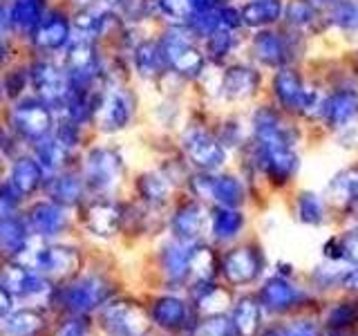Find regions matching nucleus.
Returning a JSON list of instances; mask_svg holds the SVG:
<instances>
[{"label": "nucleus", "instance_id": "nucleus-3", "mask_svg": "<svg viewBox=\"0 0 358 336\" xmlns=\"http://www.w3.org/2000/svg\"><path fill=\"white\" fill-rule=\"evenodd\" d=\"M141 119V94L132 81H110L99 90L90 130L94 137L115 139L130 132Z\"/></svg>", "mask_w": 358, "mask_h": 336}, {"label": "nucleus", "instance_id": "nucleus-54", "mask_svg": "<svg viewBox=\"0 0 358 336\" xmlns=\"http://www.w3.org/2000/svg\"><path fill=\"white\" fill-rule=\"evenodd\" d=\"M70 5H83V3H96V5H106V7H119L121 0H67Z\"/></svg>", "mask_w": 358, "mask_h": 336}, {"label": "nucleus", "instance_id": "nucleus-24", "mask_svg": "<svg viewBox=\"0 0 358 336\" xmlns=\"http://www.w3.org/2000/svg\"><path fill=\"white\" fill-rule=\"evenodd\" d=\"M282 25L291 31H298L309 41L327 34V20L320 9L313 7L309 0H287Z\"/></svg>", "mask_w": 358, "mask_h": 336}, {"label": "nucleus", "instance_id": "nucleus-53", "mask_svg": "<svg viewBox=\"0 0 358 336\" xmlns=\"http://www.w3.org/2000/svg\"><path fill=\"white\" fill-rule=\"evenodd\" d=\"M0 34H9V16H7V3L5 0H0Z\"/></svg>", "mask_w": 358, "mask_h": 336}, {"label": "nucleus", "instance_id": "nucleus-23", "mask_svg": "<svg viewBox=\"0 0 358 336\" xmlns=\"http://www.w3.org/2000/svg\"><path fill=\"white\" fill-rule=\"evenodd\" d=\"M7 16H9V31L20 45L31 36V31L38 27L43 16L48 14L56 0H5Z\"/></svg>", "mask_w": 358, "mask_h": 336}, {"label": "nucleus", "instance_id": "nucleus-42", "mask_svg": "<svg viewBox=\"0 0 358 336\" xmlns=\"http://www.w3.org/2000/svg\"><path fill=\"white\" fill-rule=\"evenodd\" d=\"M41 328H43V316L31 309L14 314V316H9L3 325L5 334L9 336H34Z\"/></svg>", "mask_w": 358, "mask_h": 336}, {"label": "nucleus", "instance_id": "nucleus-13", "mask_svg": "<svg viewBox=\"0 0 358 336\" xmlns=\"http://www.w3.org/2000/svg\"><path fill=\"white\" fill-rule=\"evenodd\" d=\"M22 216H25V222L34 240L50 242L63 238L72 229V224L76 220V211L41 195L27 202L25 209H22Z\"/></svg>", "mask_w": 358, "mask_h": 336}, {"label": "nucleus", "instance_id": "nucleus-22", "mask_svg": "<svg viewBox=\"0 0 358 336\" xmlns=\"http://www.w3.org/2000/svg\"><path fill=\"white\" fill-rule=\"evenodd\" d=\"M43 195L76 211L90 197V190L85 186V179H83L81 171H78L74 164L70 168H63L59 173L48 175L45 186H43Z\"/></svg>", "mask_w": 358, "mask_h": 336}, {"label": "nucleus", "instance_id": "nucleus-58", "mask_svg": "<svg viewBox=\"0 0 358 336\" xmlns=\"http://www.w3.org/2000/svg\"><path fill=\"white\" fill-rule=\"evenodd\" d=\"M7 108V97H5V90H3V81H0V115L5 112Z\"/></svg>", "mask_w": 358, "mask_h": 336}, {"label": "nucleus", "instance_id": "nucleus-51", "mask_svg": "<svg viewBox=\"0 0 358 336\" xmlns=\"http://www.w3.org/2000/svg\"><path fill=\"white\" fill-rule=\"evenodd\" d=\"M287 336H318V334L311 323H298L287 332Z\"/></svg>", "mask_w": 358, "mask_h": 336}, {"label": "nucleus", "instance_id": "nucleus-35", "mask_svg": "<svg viewBox=\"0 0 358 336\" xmlns=\"http://www.w3.org/2000/svg\"><path fill=\"white\" fill-rule=\"evenodd\" d=\"M195 242H184L177 240L171 235V240L166 242L164 251H162V265L166 276L179 283L188 276V267H190V253H193Z\"/></svg>", "mask_w": 358, "mask_h": 336}, {"label": "nucleus", "instance_id": "nucleus-48", "mask_svg": "<svg viewBox=\"0 0 358 336\" xmlns=\"http://www.w3.org/2000/svg\"><path fill=\"white\" fill-rule=\"evenodd\" d=\"M20 150H29V148H25V146L18 144V141L14 139V134L9 132V128H7V123H5L3 115H0V160L7 162L9 157H14V155L20 153Z\"/></svg>", "mask_w": 358, "mask_h": 336}, {"label": "nucleus", "instance_id": "nucleus-12", "mask_svg": "<svg viewBox=\"0 0 358 336\" xmlns=\"http://www.w3.org/2000/svg\"><path fill=\"white\" fill-rule=\"evenodd\" d=\"M70 7H72L74 38H87L110 48L128 25L115 7H106L96 3H83Z\"/></svg>", "mask_w": 358, "mask_h": 336}, {"label": "nucleus", "instance_id": "nucleus-19", "mask_svg": "<svg viewBox=\"0 0 358 336\" xmlns=\"http://www.w3.org/2000/svg\"><path fill=\"white\" fill-rule=\"evenodd\" d=\"M210 206L195 197H186L173 209V216L168 220L171 235L184 242H199L201 235L208 233Z\"/></svg>", "mask_w": 358, "mask_h": 336}, {"label": "nucleus", "instance_id": "nucleus-37", "mask_svg": "<svg viewBox=\"0 0 358 336\" xmlns=\"http://www.w3.org/2000/svg\"><path fill=\"white\" fill-rule=\"evenodd\" d=\"M193 14H195V7L190 0H155L157 27H162V25L186 27Z\"/></svg>", "mask_w": 358, "mask_h": 336}, {"label": "nucleus", "instance_id": "nucleus-15", "mask_svg": "<svg viewBox=\"0 0 358 336\" xmlns=\"http://www.w3.org/2000/svg\"><path fill=\"white\" fill-rule=\"evenodd\" d=\"M307 83H309V74L305 72V65L282 67V70L266 74L264 99L280 112H285L287 117L298 119Z\"/></svg>", "mask_w": 358, "mask_h": 336}, {"label": "nucleus", "instance_id": "nucleus-18", "mask_svg": "<svg viewBox=\"0 0 358 336\" xmlns=\"http://www.w3.org/2000/svg\"><path fill=\"white\" fill-rule=\"evenodd\" d=\"M76 218L87 233L96 238H112L123 231L126 222V202L119 197H87L76 209Z\"/></svg>", "mask_w": 358, "mask_h": 336}, {"label": "nucleus", "instance_id": "nucleus-46", "mask_svg": "<svg viewBox=\"0 0 358 336\" xmlns=\"http://www.w3.org/2000/svg\"><path fill=\"white\" fill-rule=\"evenodd\" d=\"M354 323H358V302H341L329 312L331 328H345Z\"/></svg>", "mask_w": 358, "mask_h": 336}, {"label": "nucleus", "instance_id": "nucleus-39", "mask_svg": "<svg viewBox=\"0 0 358 336\" xmlns=\"http://www.w3.org/2000/svg\"><path fill=\"white\" fill-rule=\"evenodd\" d=\"M220 267V260L215 251L210 246L195 242L193 253H190V267H188V276H193L197 283H208L215 274V269Z\"/></svg>", "mask_w": 358, "mask_h": 336}, {"label": "nucleus", "instance_id": "nucleus-2", "mask_svg": "<svg viewBox=\"0 0 358 336\" xmlns=\"http://www.w3.org/2000/svg\"><path fill=\"white\" fill-rule=\"evenodd\" d=\"M90 197H117L128 179V160L112 139L92 137L76 160Z\"/></svg>", "mask_w": 358, "mask_h": 336}, {"label": "nucleus", "instance_id": "nucleus-16", "mask_svg": "<svg viewBox=\"0 0 358 336\" xmlns=\"http://www.w3.org/2000/svg\"><path fill=\"white\" fill-rule=\"evenodd\" d=\"M18 260L45 278H70L81 267V251L72 244L50 240L41 242L38 246H29Z\"/></svg>", "mask_w": 358, "mask_h": 336}, {"label": "nucleus", "instance_id": "nucleus-5", "mask_svg": "<svg viewBox=\"0 0 358 336\" xmlns=\"http://www.w3.org/2000/svg\"><path fill=\"white\" fill-rule=\"evenodd\" d=\"M309 38L298 31H291L285 25L257 29L246 34L244 56L253 61L260 70L271 74L275 70L291 65H305L309 52Z\"/></svg>", "mask_w": 358, "mask_h": 336}, {"label": "nucleus", "instance_id": "nucleus-14", "mask_svg": "<svg viewBox=\"0 0 358 336\" xmlns=\"http://www.w3.org/2000/svg\"><path fill=\"white\" fill-rule=\"evenodd\" d=\"M27 63H29V78H31V94H36L54 112H59L72 90L70 74L65 72L61 59L27 56Z\"/></svg>", "mask_w": 358, "mask_h": 336}, {"label": "nucleus", "instance_id": "nucleus-8", "mask_svg": "<svg viewBox=\"0 0 358 336\" xmlns=\"http://www.w3.org/2000/svg\"><path fill=\"white\" fill-rule=\"evenodd\" d=\"M266 72L260 70L246 56H240L220 67V88H217V106L240 108L253 106L264 99Z\"/></svg>", "mask_w": 358, "mask_h": 336}, {"label": "nucleus", "instance_id": "nucleus-20", "mask_svg": "<svg viewBox=\"0 0 358 336\" xmlns=\"http://www.w3.org/2000/svg\"><path fill=\"white\" fill-rule=\"evenodd\" d=\"M5 177L14 184V188L22 197L31 202L34 197L43 195L48 173L43 171V166L36 162V157L29 150H20L5 162Z\"/></svg>", "mask_w": 358, "mask_h": 336}, {"label": "nucleus", "instance_id": "nucleus-45", "mask_svg": "<svg viewBox=\"0 0 358 336\" xmlns=\"http://www.w3.org/2000/svg\"><path fill=\"white\" fill-rule=\"evenodd\" d=\"M25 204L27 200L18 193L14 184L5 175L0 177V213H20L25 209Z\"/></svg>", "mask_w": 358, "mask_h": 336}, {"label": "nucleus", "instance_id": "nucleus-50", "mask_svg": "<svg viewBox=\"0 0 358 336\" xmlns=\"http://www.w3.org/2000/svg\"><path fill=\"white\" fill-rule=\"evenodd\" d=\"M85 334H87V325L81 318L67 321L63 328L59 330V336H85Z\"/></svg>", "mask_w": 358, "mask_h": 336}, {"label": "nucleus", "instance_id": "nucleus-59", "mask_svg": "<svg viewBox=\"0 0 358 336\" xmlns=\"http://www.w3.org/2000/svg\"><path fill=\"white\" fill-rule=\"evenodd\" d=\"M266 336H287V332H280V330H273V332H268Z\"/></svg>", "mask_w": 358, "mask_h": 336}, {"label": "nucleus", "instance_id": "nucleus-56", "mask_svg": "<svg viewBox=\"0 0 358 336\" xmlns=\"http://www.w3.org/2000/svg\"><path fill=\"white\" fill-rule=\"evenodd\" d=\"M193 3V7H195V11L197 9H210V7H217L220 3H224V0H190Z\"/></svg>", "mask_w": 358, "mask_h": 336}, {"label": "nucleus", "instance_id": "nucleus-57", "mask_svg": "<svg viewBox=\"0 0 358 336\" xmlns=\"http://www.w3.org/2000/svg\"><path fill=\"white\" fill-rule=\"evenodd\" d=\"M347 213H350V218H352V222H354V227H358V200L352 202V204L347 206Z\"/></svg>", "mask_w": 358, "mask_h": 336}, {"label": "nucleus", "instance_id": "nucleus-30", "mask_svg": "<svg viewBox=\"0 0 358 336\" xmlns=\"http://www.w3.org/2000/svg\"><path fill=\"white\" fill-rule=\"evenodd\" d=\"M246 34L249 31H233V29H217L210 36L201 41V48L210 65H227L244 54Z\"/></svg>", "mask_w": 358, "mask_h": 336}, {"label": "nucleus", "instance_id": "nucleus-27", "mask_svg": "<svg viewBox=\"0 0 358 336\" xmlns=\"http://www.w3.org/2000/svg\"><path fill=\"white\" fill-rule=\"evenodd\" d=\"M101 321L112 336H143V332L148 330V321H145L143 312L130 302L108 305Z\"/></svg>", "mask_w": 358, "mask_h": 336}, {"label": "nucleus", "instance_id": "nucleus-25", "mask_svg": "<svg viewBox=\"0 0 358 336\" xmlns=\"http://www.w3.org/2000/svg\"><path fill=\"white\" fill-rule=\"evenodd\" d=\"M34 238L20 213H0V255L7 260H18L31 246Z\"/></svg>", "mask_w": 358, "mask_h": 336}, {"label": "nucleus", "instance_id": "nucleus-41", "mask_svg": "<svg viewBox=\"0 0 358 336\" xmlns=\"http://www.w3.org/2000/svg\"><path fill=\"white\" fill-rule=\"evenodd\" d=\"M324 213H327V204L318 193H311V190H302L296 197V216L302 224H311V227H318L324 222Z\"/></svg>", "mask_w": 358, "mask_h": 336}, {"label": "nucleus", "instance_id": "nucleus-40", "mask_svg": "<svg viewBox=\"0 0 358 336\" xmlns=\"http://www.w3.org/2000/svg\"><path fill=\"white\" fill-rule=\"evenodd\" d=\"M329 193L336 204H341L345 209L350 206L352 202H356L358 200V166L345 168V171L336 175L329 184Z\"/></svg>", "mask_w": 358, "mask_h": 336}, {"label": "nucleus", "instance_id": "nucleus-47", "mask_svg": "<svg viewBox=\"0 0 358 336\" xmlns=\"http://www.w3.org/2000/svg\"><path fill=\"white\" fill-rule=\"evenodd\" d=\"M22 54H25L22 52V45L14 36H9V34H0V72H3L7 65H11Z\"/></svg>", "mask_w": 358, "mask_h": 336}, {"label": "nucleus", "instance_id": "nucleus-21", "mask_svg": "<svg viewBox=\"0 0 358 336\" xmlns=\"http://www.w3.org/2000/svg\"><path fill=\"white\" fill-rule=\"evenodd\" d=\"M110 294H112V285L108 280L92 274V276L76 278L74 283L67 285L61 294V300L70 312L83 314L87 309L99 307L101 302H106Z\"/></svg>", "mask_w": 358, "mask_h": 336}, {"label": "nucleus", "instance_id": "nucleus-38", "mask_svg": "<svg viewBox=\"0 0 358 336\" xmlns=\"http://www.w3.org/2000/svg\"><path fill=\"white\" fill-rule=\"evenodd\" d=\"M152 318L157 325H162V328H168V330L182 328V325L188 321V307L184 300L168 296V298H162L155 302Z\"/></svg>", "mask_w": 358, "mask_h": 336}, {"label": "nucleus", "instance_id": "nucleus-52", "mask_svg": "<svg viewBox=\"0 0 358 336\" xmlns=\"http://www.w3.org/2000/svg\"><path fill=\"white\" fill-rule=\"evenodd\" d=\"M9 309H11V296H9V291L0 285V318H5Z\"/></svg>", "mask_w": 358, "mask_h": 336}, {"label": "nucleus", "instance_id": "nucleus-44", "mask_svg": "<svg viewBox=\"0 0 358 336\" xmlns=\"http://www.w3.org/2000/svg\"><path fill=\"white\" fill-rule=\"evenodd\" d=\"M257 318H260V307L253 300H242L233 312V330L240 336H253L257 330Z\"/></svg>", "mask_w": 358, "mask_h": 336}, {"label": "nucleus", "instance_id": "nucleus-10", "mask_svg": "<svg viewBox=\"0 0 358 336\" xmlns=\"http://www.w3.org/2000/svg\"><path fill=\"white\" fill-rule=\"evenodd\" d=\"M3 119L9 132L14 134V139L25 146V148H29V146H34L52 132L56 123V112L36 94H27L7 104Z\"/></svg>", "mask_w": 358, "mask_h": 336}, {"label": "nucleus", "instance_id": "nucleus-31", "mask_svg": "<svg viewBox=\"0 0 358 336\" xmlns=\"http://www.w3.org/2000/svg\"><path fill=\"white\" fill-rule=\"evenodd\" d=\"M29 153L36 157V162L43 166V171L48 175L59 173L63 168H70L76 164V155L72 150H67L65 146L54 137V132H50L48 137H43L34 146H29Z\"/></svg>", "mask_w": 358, "mask_h": 336}, {"label": "nucleus", "instance_id": "nucleus-43", "mask_svg": "<svg viewBox=\"0 0 358 336\" xmlns=\"http://www.w3.org/2000/svg\"><path fill=\"white\" fill-rule=\"evenodd\" d=\"M222 5V3H220ZM217 5V7H220ZM217 7H210V9H197L193 16L188 20V31L201 43L206 36H210L213 31L220 29V11Z\"/></svg>", "mask_w": 358, "mask_h": 336}, {"label": "nucleus", "instance_id": "nucleus-7", "mask_svg": "<svg viewBox=\"0 0 358 336\" xmlns=\"http://www.w3.org/2000/svg\"><path fill=\"white\" fill-rule=\"evenodd\" d=\"M155 34L162 45L168 72L193 88V83L208 67V59L201 43L188 31V27L162 25L155 29Z\"/></svg>", "mask_w": 358, "mask_h": 336}, {"label": "nucleus", "instance_id": "nucleus-26", "mask_svg": "<svg viewBox=\"0 0 358 336\" xmlns=\"http://www.w3.org/2000/svg\"><path fill=\"white\" fill-rule=\"evenodd\" d=\"M0 285H3L9 294L18 296H38L50 287V278L41 276L20 260H9L3 272H0Z\"/></svg>", "mask_w": 358, "mask_h": 336}, {"label": "nucleus", "instance_id": "nucleus-33", "mask_svg": "<svg viewBox=\"0 0 358 336\" xmlns=\"http://www.w3.org/2000/svg\"><path fill=\"white\" fill-rule=\"evenodd\" d=\"M244 211L233 206H210L208 233L217 242H233L244 231Z\"/></svg>", "mask_w": 358, "mask_h": 336}, {"label": "nucleus", "instance_id": "nucleus-4", "mask_svg": "<svg viewBox=\"0 0 358 336\" xmlns=\"http://www.w3.org/2000/svg\"><path fill=\"white\" fill-rule=\"evenodd\" d=\"M175 148L190 171H224L231 157V150L220 141L215 128H213V117L204 112H193L186 117L182 128L177 130Z\"/></svg>", "mask_w": 358, "mask_h": 336}, {"label": "nucleus", "instance_id": "nucleus-34", "mask_svg": "<svg viewBox=\"0 0 358 336\" xmlns=\"http://www.w3.org/2000/svg\"><path fill=\"white\" fill-rule=\"evenodd\" d=\"M327 31L345 38H358V0H334L327 9Z\"/></svg>", "mask_w": 358, "mask_h": 336}, {"label": "nucleus", "instance_id": "nucleus-17", "mask_svg": "<svg viewBox=\"0 0 358 336\" xmlns=\"http://www.w3.org/2000/svg\"><path fill=\"white\" fill-rule=\"evenodd\" d=\"M123 59H126V63H128L130 78L134 83L155 88L168 74L166 59H164L159 41H157L155 29L141 34V36L137 38V43L123 54Z\"/></svg>", "mask_w": 358, "mask_h": 336}, {"label": "nucleus", "instance_id": "nucleus-28", "mask_svg": "<svg viewBox=\"0 0 358 336\" xmlns=\"http://www.w3.org/2000/svg\"><path fill=\"white\" fill-rule=\"evenodd\" d=\"M287 0H240V14L244 31L280 27L285 18Z\"/></svg>", "mask_w": 358, "mask_h": 336}, {"label": "nucleus", "instance_id": "nucleus-32", "mask_svg": "<svg viewBox=\"0 0 358 336\" xmlns=\"http://www.w3.org/2000/svg\"><path fill=\"white\" fill-rule=\"evenodd\" d=\"M300 300H305V294L282 276L266 280V285L260 291V305L268 312H285L298 305Z\"/></svg>", "mask_w": 358, "mask_h": 336}, {"label": "nucleus", "instance_id": "nucleus-9", "mask_svg": "<svg viewBox=\"0 0 358 336\" xmlns=\"http://www.w3.org/2000/svg\"><path fill=\"white\" fill-rule=\"evenodd\" d=\"M72 41H74L72 7L67 0H56L48 14L43 16V20L38 22V27L31 31V36L22 45V52L27 56L61 59Z\"/></svg>", "mask_w": 358, "mask_h": 336}, {"label": "nucleus", "instance_id": "nucleus-49", "mask_svg": "<svg viewBox=\"0 0 358 336\" xmlns=\"http://www.w3.org/2000/svg\"><path fill=\"white\" fill-rule=\"evenodd\" d=\"M233 334V323L224 321V318H215L208 321L199 328L197 336H231Z\"/></svg>", "mask_w": 358, "mask_h": 336}, {"label": "nucleus", "instance_id": "nucleus-1", "mask_svg": "<svg viewBox=\"0 0 358 336\" xmlns=\"http://www.w3.org/2000/svg\"><path fill=\"white\" fill-rule=\"evenodd\" d=\"M249 141L242 148L246 166L271 186L282 188L296 179L300 171V141L305 126L287 117L266 99L249 108Z\"/></svg>", "mask_w": 358, "mask_h": 336}, {"label": "nucleus", "instance_id": "nucleus-36", "mask_svg": "<svg viewBox=\"0 0 358 336\" xmlns=\"http://www.w3.org/2000/svg\"><path fill=\"white\" fill-rule=\"evenodd\" d=\"M0 81H3V90H5L7 104L31 94V78H29L27 54L18 56L14 63L7 65L5 70L0 72Z\"/></svg>", "mask_w": 358, "mask_h": 336}, {"label": "nucleus", "instance_id": "nucleus-29", "mask_svg": "<svg viewBox=\"0 0 358 336\" xmlns=\"http://www.w3.org/2000/svg\"><path fill=\"white\" fill-rule=\"evenodd\" d=\"M220 269L233 285L251 283L262 269V255L253 246H238V249H231L229 253L222 255Z\"/></svg>", "mask_w": 358, "mask_h": 336}, {"label": "nucleus", "instance_id": "nucleus-55", "mask_svg": "<svg viewBox=\"0 0 358 336\" xmlns=\"http://www.w3.org/2000/svg\"><path fill=\"white\" fill-rule=\"evenodd\" d=\"M345 70L350 72L356 78V81H358V50L356 52H350V63H347Z\"/></svg>", "mask_w": 358, "mask_h": 336}, {"label": "nucleus", "instance_id": "nucleus-6", "mask_svg": "<svg viewBox=\"0 0 358 336\" xmlns=\"http://www.w3.org/2000/svg\"><path fill=\"white\" fill-rule=\"evenodd\" d=\"M327 83V99H324L320 130H324L336 141H341L347 148L358 146V81L343 70Z\"/></svg>", "mask_w": 358, "mask_h": 336}, {"label": "nucleus", "instance_id": "nucleus-11", "mask_svg": "<svg viewBox=\"0 0 358 336\" xmlns=\"http://www.w3.org/2000/svg\"><path fill=\"white\" fill-rule=\"evenodd\" d=\"M186 188L190 197L204 202L208 206H233L242 209L246 202V182L235 173L217 171H190L186 177Z\"/></svg>", "mask_w": 358, "mask_h": 336}]
</instances>
